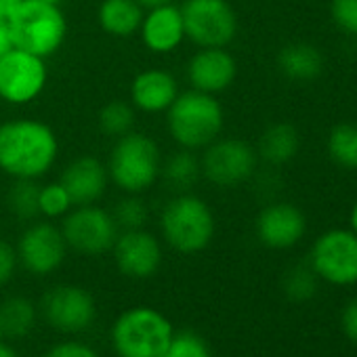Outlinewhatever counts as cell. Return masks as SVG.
<instances>
[{"instance_id":"1","label":"cell","mask_w":357,"mask_h":357,"mask_svg":"<svg viewBox=\"0 0 357 357\" xmlns=\"http://www.w3.org/2000/svg\"><path fill=\"white\" fill-rule=\"evenodd\" d=\"M57 158V139L47 124L13 120L0 126V168L17 178L43 176Z\"/></svg>"},{"instance_id":"2","label":"cell","mask_w":357,"mask_h":357,"mask_svg":"<svg viewBox=\"0 0 357 357\" xmlns=\"http://www.w3.org/2000/svg\"><path fill=\"white\" fill-rule=\"evenodd\" d=\"M168 128L188 149L211 145L223 128V109L213 95L188 91L170 103Z\"/></svg>"},{"instance_id":"3","label":"cell","mask_w":357,"mask_h":357,"mask_svg":"<svg viewBox=\"0 0 357 357\" xmlns=\"http://www.w3.org/2000/svg\"><path fill=\"white\" fill-rule=\"evenodd\" d=\"M170 321L151 307L124 311L112 328V344L120 357H162L170 338Z\"/></svg>"},{"instance_id":"4","label":"cell","mask_w":357,"mask_h":357,"mask_svg":"<svg viewBox=\"0 0 357 357\" xmlns=\"http://www.w3.org/2000/svg\"><path fill=\"white\" fill-rule=\"evenodd\" d=\"M66 38V20L57 5L22 0L11 17V40L15 49L36 57L53 55Z\"/></svg>"},{"instance_id":"5","label":"cell","mask_w":357,"mask_h":357,"mask_svg":"<svg viewBox=\"0 0 357 357\" xmlns=\"http://www.w3.org/2000/svg\"><path fill=\"white\" fill-rule=\"evenodd\" d=\"M162 231L166 242L178 252H200L215 234L213 213L196 196H178L162 213Z\"/></svg>"},{"instance_id":"6","label":"cell","mask_w":357,"mask_h":357,"mask_svg":"<svg viewBox=\"0 0 357 357\" xmlns=\"http://www.w3.org/2000/svg\"><path fill=\"white\" fill-rule=\"evenodd\" d=\"M109 172L118 188L137 194L147 190L160 172L158 145L139 132H126L120 137L112 151Z\"/></svg>"},{"instance_id":"7","label":"cell","mask_w":357,"mask_h":357,"mask_svg":"<svg viewBox=\"0 0 357 357\" xmlns=\"http://www.w3.org/2000/svg\"><path fill=\"white\" fill-rule=\"evenodd\" d=\"M181 17L185 36L204 49H223L238 32V17L227 0H188Z\"/></svg>"},{"instance_id":"8","label":"cell","mask_w":357,"mask_h":357,"mask_svg":"<svg viewBox=\"0 0 357 357\" xmlns=\"http://www.w3.org/2000/svg\"><path fill=\"white\" fill-rule=\"evenodd\" d=\"M311 269L334 286L357 284V236L351 229H330L311 248Z\"/></svg>"},{"instance_id":"9","label":"cell","mask_w":357,"mask_h":357,"mask_svg":"<svg viewBox=\"0 0 357 357\" xmlns=\"http://www.w3.org/2000/svg\"><path fill=\"white\" fill-rule=\"evenodd\" d=\"M63 240L68 246L82 255H101L114 248L118 238V225L112 215L97 206H78L63 221Z\"/></svg>"},{"instance_id":"10","label":"cell","mask_w":357,"mask_h":357,"mask_svg":"<svg viewBox=\"0 0 357 357\" xmlns=\"http://www.w3.org/2000/svg\"><path fill=\"white\" fill-rule=\"evenodd\" d=\"M257 168L255 149L240 139H223L213 143L204 158L202 170L208 181L219 188H234L244 183Z\"/></svg>"},{"instance_id":"11","label":"cell","mask_w":357,"mask_h":357,"mask_svg":"<svg viewBox=\"0 0 357 357\" xmlns=\"http://www.w3.org/2000/svg\"><path fill=\"white\" fill-rule=\"evenodd\" d=\"M47 82V70L40 57L22 49H11L0 57V97L11 103L34 99Z\"/></svg>"},{"instance_id":"12","label":"cell","mask_w":357,"mask_h":357,"mask_svg":"<svg viewBox=\"0 0 357 357\" xmlns=\"http://www.w3.org/2000/svg\"><path fill=\"white\" fill-rule=\"evenodd\" d=\"M45 319L59 332L76 334L95 321L97 309L91 292L78 286H57L43 298Z\"/></svg>"},{"instance_id":"13","label":"cell","mask_w":357,"mask_h":357,"mask_svg":"<svg viewBox=\"0 0 357 357\" xmlns=\"http://www.w3.org/2000/svg\"><path fill=\"white\" fill-rule=\"evenodd\" d=\"M63 234L51 223L32 225L20 240V259L24 267L36 275L55 271L66 257Z\"/></svg>"},{"instance_id":"14","label":"cell","mask_w":357,"mask_h":357,"mask_svg":"<svg viewBox=\"0 0 357 357\" xmlns=\"http://www.w3.org/2000/svg\"><path fill=\"white\" fill-rule=\"evenodd\" d=\"M114 255L118 269L130 278H149L158 271L162 252L153 236L141 229H128L116 238Z\"/></svg>"},{"instance_id":"15","label":"cell","mask_w":357,"mask_h":357,"mask_svg":"<svg viewBox=\"0 0 357 357\" xmlns=\"http://www.w3.org/2000/svg\"><path fill=\"white\" fill-rule=\"evenodd\" d=\"M307 229L305 215L292 204H271L257 219V236L269 248L294 246Z\"/></svg>"},{"instance_id":"16","label":"cell","mask_w":357,"mask_h":357,"mask_svg":"<svg viewBox=\"0 0 357 357\" xmlns=\"http://www.w3.org/2000/svg\"><path fill=\"white\" fill-rule=\"evenodd\" d=\"M59 183L68 192L70 202L74 206H89L103 196L107 176H105L103 164L86 155L66 168Z\"/></svg>"},{"instance_id":"17","label":"cell","mask_w":357,"mask_h":357,"mask_svg":"<svg viewBox=\"0 0 357 357\" xmlns=\"http://www.w3.org/2000/svg\"><path fill=\"white\" fill-rule=\"evenodd\" d=\"M236 61L223 49H204L190 63V80L196 91L202 93H221L236 78Z\"/></svg>"},{"instance_id":"18","label":"cell","mask_w":357,"mask_h":357,"mask_svg":"<svg viewBox=\"0 0 357 357\" xmlns=\"http://www.w3.org/2000/svg\"><path fill=\"white\" fill-rule=\"evenodd\" d=\"M185 36L181 9L172 5H164L151 9L147 20L143 22V40L155 53L172 51Z\"/></svg>"},{"instance_id":"19","label":"cell","mask_w":357,"mask_h":357,"mask_svg":"<svg viewBox=\"0 0 357 357\" xmlns=\"http://www.w3.org/2000/svg\"><path fill=\"white\" fill-rule=\"evenodd\" d=\"M176 99V82L170 74L160 70L143 72L132 82V103L145 112L168 109Z\"/></svg>"},{"instance_id":"20","label":"cell","mask_w":357,"mask_h":357,"mask_svg":"<svg viewBox=\"0 0 357 357\" xmlns=\"http://www.w3.org/2000/svg\"><path fill=\"white\" fill-rule=\"evenodd\" d=\"M278 66L282 74L292 80H313L324 70V57L315 47L298 43L280 51Z\"/></svg>"},{"instance_id":"21","label":"cell","mask_w":357,"mask_h":357,"mask_svg":"<svg viewBox=\"0 0 357 357\" xmlns=\"http://www.w3.org/2000/svg\"><path fill=\"white\" fill-rule=\"evenodd\" d=\"M99 22L114 36H130L141 26L143 15L135 0H105L99 9Z\"/></svg>"},{"instance_id":"22","label":"cell","mask_w":357,"mask_h":357,"mask_svg":"<svg viewBox=\"0 0 357 357\" xmlns=\"http://www.w3.org/2000/svg\"><path fill=\"white\" fill-rule=\"evenodd\" d=\"M296 151H298V132L290 124L269 126L259 141V153L271 164H284L292 160Z\"/></svg>"},{"instance_id":"23","label":"cell","mask_w":357,"mask_h":357,"mask_svg":"<svg viewBox=\"0 0 357 357\" xmlns=\"http://www.w3.org/2000/svg\"><path fill=\"white\" fill-rule=\"evenodd\" d=\"M36 324V309L24 296H11L0 305V326L5 336L22 338L32 332Z\"/></svg>"},{"instance_id":"24","label":"cell","mask_w":357,"mask_h":357,"mask_svg":"<svg viewBox=\"0 0 357 357\" xmlns=\"http://www.w3.org/2000/svg\"><path fill=\"white\" fill-rule=\"evenodd\" d=\"M328 153L330 158L344 166L355 170L357 168V124H338L328 135Z\"/></svg>"},{"instance_id":"25","label":"cell","mask_w":357,"mask_h":357,"mask_svg":"<svg viewBox=\"0 0 357 357\" xmlns=\"http://www.w3.org/2000/svg\"><path fill=\"white\" fill-rule=\"evenodd\" d=\"M200 174V164L190 151L174 153L164 166V178L172 190H190Z\"/></svg>"},{"instance_id":"26","label":"cell","mask_w":357,"mask_h":357,"mask_svg":"<svg viewBox=\"0 0 357 357\" xmlns=\"http://www.w3.org/2000/svg\"><path fill=\"white\" fill-rule=\"evenodd\" d=\"M38 196H40V188L32 181V178H20L9 194V206L17 217L34 219L40 213Z\"/></svg>"},{"instance_id":"27","label":"cell","mask_w":357,"mask_h":357,"mask_svg":"<svg viewBox=\"0 0 357 357\" xmlns=\"http://www.w3.org/2000/svg\"><path fill=\"white\" fill-rule=\"evenodd\" d=\"M132 122H135V112L124 101H112L99 114V126L109 137L126 135L130 130Z\"/></svg>"},{"instance_id":"28","label":"cell","mask_w":357,"mask_h":357,"mask_svg":"<svg viewBox=\"0 0 357 357\" xmlns=\"http://www.w3.org/2000/svg\"><path fill=\"white\" fill-rule=\"evenodd\" d=\"M162 357H211V349L196 332H181L172 334Z\"/></svg>"},{"instance_id":"29","label":"cell","mask_w":357,"mask_h":357,"mask_svg":"<svg viewBox=\"0 0 357 357\" xmlns=\"http://www.w3.org/2000/svg\"><path fill=\"white\" fill-rule=\"evenodd\" d=\"M315 278L317 275L313 273V269H305V267L292 269L284 280L286 294L292 301H307L315 292Z\"/></svg>"},{"instance_id":"30","label":"cell","mask_w":357,"mask_h":357,"mask_svg":"<svg viewBox=\"0 0 357 357\" xmlns=\"http://www.w3.org/2000/svg\"><path fill=\"white\" fill-rule=\"evenodd\" d=\"M38 206H40V213L43 215H47V217H59V215L68 213V208L72 206V202H70V196L63 190V185L61 183H55V185H47V188L40 190Z\"/></svg>"},{"instance_id":"31","label":"cell","mask_w":357,"mask_h":357,"mask_svg":"<svg viewBox=\"0 0 357 357\" xmlns=\"http://www.w3.org/2000/svg\"><path fill=\"white\" fill-rule=\"evenodd\" d=\"M145 219H147V211H145L143 202H139L135 198L122 200L116 206V213H114L116 225H122L126 231L128 229H139L145 223Z\"/></svg>"},{"instance_id":"32","label":"cell","mask_w":357,"mask_h":357,"mask_svg":"<svg viewBox=\"0 0 357 357\" xmlns=\"http://www.w3.org/2000/svg\"><path fill=\"white\" fill-rule=\"evenodd\" d=\"M330 13L344 34L357 36V0H332Z\"/></svg>"},{"instance_id":"33","label":"cell","mask_w":357,"mask_h":357,"mask_svg":"<svg viewBox=\"0 0 357 357\" xmlns=\"http://www.w3.org/2000/svg\"><path fill=\"white\" fill-rule=\"evenodd\" d=\"M45 357H99L97 351H93L89 344L84 342H61L55 344Z\"/></svg>"},{"instance_id":"34","label":"cell","mask_w":357,"mask_h":357,"mask_svg":"<svg viewBox=\"0 0 357 357\" xmlns=\"http://www.w3.org/2000/svg\"><path fill=\"white\" fill-rule=\"evenodd\" d=\"M17 265V252L7 244V242H0V286H5Z\"/></svg>"},{"instance_id":"35","label":"cell","mask_w":357,"mask_h":357,"mask_svg":"<svg viewBox=\"0 0 357 357\" xmlns=\"http://www.w3.org/2000/svg\"><path fill=\"white\" fill-rule=\"evenodd\" d=\"M342 330L347 338L357 342V298H353L344 309H342Z\"/></svg>"},{"instance_id":"36","label":"cell","mask_w":357,"mask_h":357,"mask_svg":"<svg viewBox=\"0 0 357 357\" xmlns=\"http://www.w3.org/2000/svg\"><path fill=\"white\" fill-rule=\"evenodd\" d=\"M13 49V40H11V22L0 17V57L5 53H9Z\"/></svg>"},{"instance_id":"37","label":"cell","mask_w":357,"mask_h":357,"mask_svg":"<svg viewBox=\"0 0 357 357\" xmlns=\"http://www.w3.org/2000/svg\"><path fill=\"white\" fill-rule=\"evenodd\" d=\"M20 5H22V0H0V17L11 22V17L15 15Z\"/></svg>"},{"instance_id":"38","label":"cell","mask_w":357,"mask_h":357,"mask_svg":"<svg viewBox=\"0 0 357 357\" xmlns=\"http://www.w3.org/2000/svg\"><path fill=\"white\" fill-rule=\"evenodd\" d=\"M139 7H145V9H158V7H164V5H170V0H135Z\"/></svg>"},{"instance_id":"39","label":"cell","mask_w":357,"mask_h":357,"mask_svg":"<svg viewBox=\"0 0 357 357\" xmlns=\"http://www.w3.org/2000/svg\"><path fill=\"white\" fill-rule=\"evenodd\" d=\"M349 221H351V231L357 236V202L353 204V208H351V217H349Z\"/></svg>"},{"instance_id":"40","label":"cell","mask_w":357,"mask_h":357,"mask_svg":"<svg viewBox=\"0 0 357 357\" xmlns=\"http://www.w3.org/2000/svg\"><path fill=\"white\" fill-rule=\"evenodd\" d=\"M0 357H20L11 347H7V344H3L0 342Z\"/></svg>"},{"instance_id":"41","label":"cell","mask_w":357,"mask_h":357,"mask_svg":"<svg viewBox=\"0 0 357 357\" xmlns=\"http://www.w3.org/2000/svg\"><path fill=\"white\" fill-rule=\"evenodd\" d=\"M38 3H51V5H57V3H61V0H38Z\"/></svg>"},{"instance_id":"42","label":"cell","mask_w":357,"mask_h":357,"mask_svg":"<svg viewBox=\"0 0 357 357\" xmlns=\"http://www.w3.org/2000/svg\"><path fill=\"white\" fill-rule=\"evenodd\" d=\"M3 338H5V332H3V326H0V342H3Z\"/></svg>"}]
</instances>
